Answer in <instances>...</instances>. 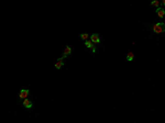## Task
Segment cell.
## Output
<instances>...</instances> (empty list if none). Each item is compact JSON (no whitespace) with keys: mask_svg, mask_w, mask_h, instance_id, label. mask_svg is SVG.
I'll list each match as a JSON object with an SVG mask.
<instances>
[{"mask_svg":"<svg viewBox=\"0 0 165 123\" xmlns=\"http://www.w3.org/2000/svg\"><path fill=\"white\" fill-rule=\"evenodd\" d=\"M90 41L94 43V44H98L100 43V38H99V34L98 33H94L90 35Z\"/></svg>","mask_w":165,"mask_h":123,"instance_id":"3957f363","label":"cell"},{"mask_svg":"<svg viewBox=\"0 0 165 123\" xmlns=\"http://www.w3.org/2000/svg\"><path fill=\"white\" fill-rule=\"evenodd\" d=\"M64 54H63V56H62V58H65V57H67V56H69V55H71L72 54V47L71 46H68V45H67V46H65L64 47Z\"/></svg>","mask_w":165,"mask_h":123,"instance_id":"277c9868","label":"cell"},{"mask_svg":"<svg viewBox=\"0 0 165 123\" xmlns=\"http://www.w3.org/2000/svg\"><path fill=\"white\" fill-rule=\"evenodd\" d=\"M79 36H80V39L82 41H85V42H86V41H88V39H89V35L87 33H81Z\"/></svg>","mask_w":165,"mask_h":123,"instance_id":"30bf717a","label":"cell"},{"mask_svg":"<svg viewBox=\"0 0 165 123\" xmlns=\"http://www.w3.org/2000/svg\"><path fill=\"white\" fill-rule=\"evenodd\" d=\"M156 14H158V17L159 18H164V15H165V9L164 8H162V7H160V8H158V9H156Z\"/></svg>","mask_w":165,"mask_h":123,"instance_id":"8992f818","label":"cell"},{"mask_svg":"<svg viewBox=\"0 0 165 123\" xmlns=\"http://www.w3.org/2000/svg\"><path fill=\"white\" fill-rule=\"evenodd\" d=\"M63 66H64V61H63V58L61 57V58H59V59L56 60V63H55V68H56V69H61Z\"/></svg>","mask_w":165,"mask_h":123,"instance_id":"52a82bcc","label":"cell"},{"mask_svg":"<svg viewBox=\"0 0 165 123\" xmlns=\"http://www.w3.org/2000/svg\"><path fill=\"white\" fill-rule=\"evenodd\" d=\"M22 104H23L24 108H27V109H31L32 107H33L32 101H31V100H29L28 98H27V99H24V100L22 101Z\"/></svg>","mask_w":165,"mask_h":123,"instance_id":"5b68a950","label":"cell"},{"mask_svg":"<svg viewBox=\"0 0 165 123\" xmlns=\"http://www.w3.org/2000/svg\"><path fill=\"white\" fill-rule=\"evenodd\" d=\"M161 5H163V6H165V0H163V1L161 2Z\"/></svg>","mask_w":165,"mask_h":123,"instance_id":"4fadbf2b","label":"cell"},{"mask_svg":"<svg viewBox=\"0 0 165 123\" xmlns=\"http://www.w3.org/2000/svg\"><path fill=\"white\" fill-rule=\"evenodd\" d=\"M85 45H86V47H87V48H89V50H93V48L95 47L94 43H93V42H92V41H90V40L86 41V42H85Z\"/></svg>","mask_w":165,"mask_h":123,"instance_id":"ba28073f","label":"cell"},{"mask_svg":"<svg viewBox=\"0 0 165 123\" xmlns=\"http://www.w3.org/2000/svg\"><path fill=\"white\" fill-rule=\"evenodd\" d=\"M96 51H97V50H96V47H94L93 50H92V52H93V53H96Z\"/></svg>","mask_w":165,"mask_h":123,"instance_id":"7c38bea8","label":"cell"},{"mask_svg":"<svg viewBox=\"0 0 165 123\" xmlns=\"http://www.w3.org/2000/svg\"><path fill=\"white\" fill-rule=\"evenodd\" d=\"M133 58H134V54H133L132 52L128 53L127 56H126V59H127L128 61H132V60H133Z\"/></svg>","mask_w":165,"mask_h":123,"instance_id":"9c48e42d","label":"cell"},{"mask_svg":"<svg viewBox=\"0 0 165 123\" xmlns=\"http://www.w3.org/2000/svg\"><path fill=\"white\" fill-rule=\"evenodd\" d=\"M152 31H153L154 33H158V34L164 33L165 32V23L159 22L156 24H153V25H152Z\"/></svg>","mask_w":165,"mask_h":123,"instance_id":"6da1fadb","label":"cell"},{"mask_svg":"<svg viewBox=\"0 0 165 123\" xmlns=\"http://www.w3.org/2000/svg\"><path fill=\"white\" fill-rule=\"evenodd\" d=\"M160 5H161V2L159 1V0H154V1L151 2V6L156 7V9H158V8H160Z\"/></svg>","mask_w":165,"mask_h":123,"instance_id":"8fae6325","label":"cell"},{"mask_svg":"<svg viewBox=\"0 0 165 123\" xmlns=\"http://www.w3.org/2000/svg\"><path fill=\"white\" fill-rule=\"evenodd\" d=\"M29 93H30V91H29L28 89H22L21 91H20V93H19V98H20V99H22V100L27 99L28 96H29Z\"/></svg>","mask_w":165,"mask_h":123,"instance_id":"7a4b0ae2","label":"cell"}]
</instances>
